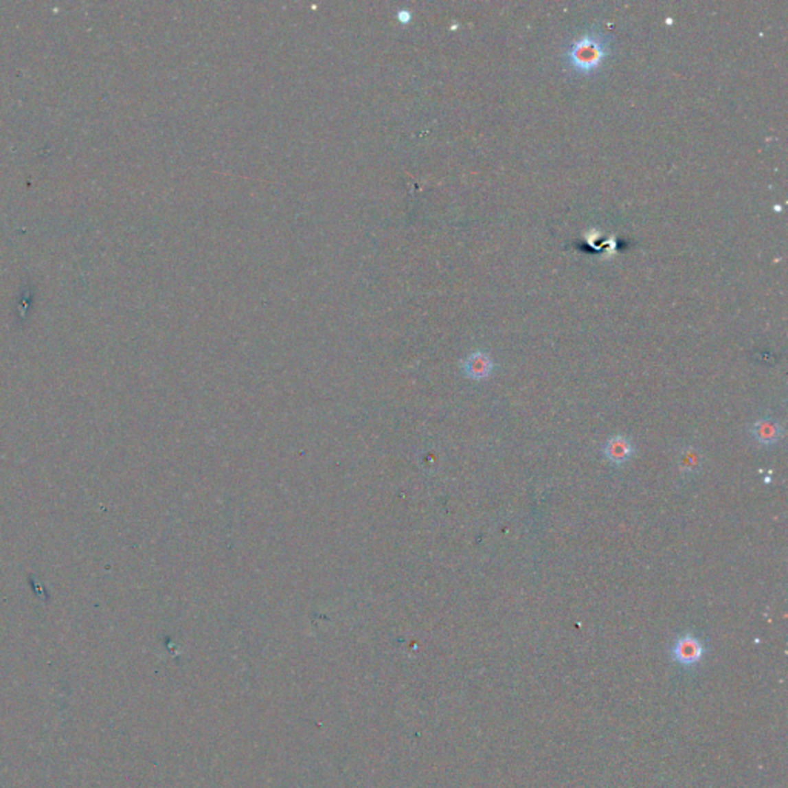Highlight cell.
<instances>
[{"instance_id": "6da1fadb", "label": "cell", "mask_w": 788, "mask_h": 788, "mask_svg": "<svg viewBox=\"0 0 788 788\" xmlns=\"http://www.w3.org/2000/svg\"><path fill=\"white\" fill-rule=\"evenodd\" d=\"M610 53V39L599 33H587L573 42L567 51V63L574 71L590 74L600 67Z\"/></svg>"}, {"instance_id": "7a4b0ae2", "label": "cell", "mask_w": 788, "mask_h": 788, "mask_svg": "<svg viewBox=\"0 0 788 788\" xmlns=\"http://www.w3.org/2000/svg\"><path fill=\"white\" fill-rule=\"evenodd\" d=\"M493 367H495V363H493L491 357L484 351H474L462 363L465 376L474 381L486 379L491 374Z\"/></svg>"}, {"instance_id": "3957f363", "label": "cell", "mask_w": 788, "mask_h": 788, "mask_svg": "<svg viewBox=\"0 0 788 788\" xmlns=\"http://www.w3.org/2000/svg\"><path fill=\"white\" fill-rule=\"evenodd\" d=\"M702 644L693 636H684L676 642L675 649H673V656L677 662L684 665L696 664L702 657Z\"/></svg>"}, {"instance_id": "277c9868", "label": "cell", "mask_w": 788, "mask_h": 788, "mask_svg": "<svg viewBox=\"0 0 788 788\" xmlns=\"http://www.w3.org/2000/svg\"><path fill=\"white\" fill-rule=\"evenodd\" d=\"M605 458L614 465H622L631 458L633 447L629 439L622 438V436H614L607 440L604 447Z\"/></svg>"}, {"instance_id": "5b68a950", "label": "cell", "mask_w": 788, "mask_h": 788, "mask_svg": "<svg viewBox=\"0 0 788 788\" xmlns=\"http://www.w3.org/2000/svg\"><path fill=\"white\" fill-rule=\"evenodd\" d=\"M754 439L759 442L761 445H773L780 439L783 436V428H780L779 422L773 419H761L756 422L752 430Z\"/></svg>"}, {"instance_id": "8992f818", "label": "cell", "mask_w": 788, "mask_h": 788, "mask_svg": "<svg viewBox=\"0 0 788 788\" xmlns=\"http://www.w3.org/2000/svg\"><path fill=\"white\" fill-rule=\"evenodd\" d=\"M397 19H399L402 23H408L409 21H412V12L405 8H401L399 11H397Z\"/></svg>"}, {"instance_id": "52a82bcc", "label": "cell", "mask_w": 788, "mask_h": 788, "mask_svg": "<svg viewBox=\"0 0 788 788\" xmlns=\"http://www.w3.org/2000/svg\"><path fill=\"white\" fill-rule=\"evenodd\" d=\"M682 464H684V465H687L690 470L693 469V466H696V465H697V462H696V458H695V456H690V451L687 453V456L682 458Z\"/></svg>"}]
</instances>
